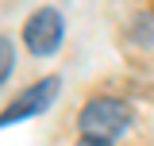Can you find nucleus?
<instances>
[{
  "mask_svg": "<svg viewBox=\"0 0 154 146\" xmlns=\"http://www.w3.org/2000/svg\"><path fill=\"white\" fill-rule=\"evenodd\" d=\"M12 65H16V50H12V42H8V38H0V85L8 81Z\"/></svg>",
  "mask_w": 154,
  "mask_h": 146,
  "instance_id": "nucleus-4",
  "label": "nucleus"
},
{
  "mask_svg": "<svg viewBox=\"0 0 154 146\" xmlns=\"http://www.w3.org/2000/svg\"><path fill=\"white\" fill-rule=\"evenodd\" d=\"M58 89H62V81H58V77L35 81L31 89H23V92L16 96V104H12V108L0 111V127H12V123H23V119H31V115H38V111H46L50 104H54Z\"/></svg>",
  "mask_w": 154,
  "mask_h": 146,
  "instance_id": "nucleus-2",
  "label": "nucleus"
},
{
  "mask_svg": "<svg viewBox=\"0 0 154 146\" xmlns=\"http://www.w3.org/2000/svg\"><path fill=\"white\" fill-rule=\"evenodd\" d=\"M62 35H66V23H62V16H58L54 8H38L35 16L27 19V27H23V42H27V50L38 54V58L54 54Z\"/></svg>",
  "mask_w": 154,
  "mask_h": 146,
  "instance_id": "nucleus-3",
  "label": "nucleus"
},
{
  "mask_svg": "<svg viewBox=\"0 0 154 146\" xmlns=\"http://www.w3.org/2000/svg\"><path fill=\"white\" fill-rule=\"evenodd\" d=\"M127 127H131V108L123 100H112V96L89 100L85 111H81V135L93 138V142H108L112 146Z\"/></svg>",
  "mask_w": 154,
  "mask_h": 146,
  "instance_id": "nucleus-1",
  "label": "nucleus"
},
{
  "mask_svg": "<svg viewBox=\"0 0 154 146\" xmlns=\"http://www.w3.org/2000/svg\"><path fill=\"white\" fill-rule=\"evenodd\" d=\"M77 146H108V142H93V138H81Z\"/></svg>",
  "mask_w": 154,
  "mask_h": 146,
  "instance_id": "nucleus-5",
  "label": "nucleus"
}]
</instances>
